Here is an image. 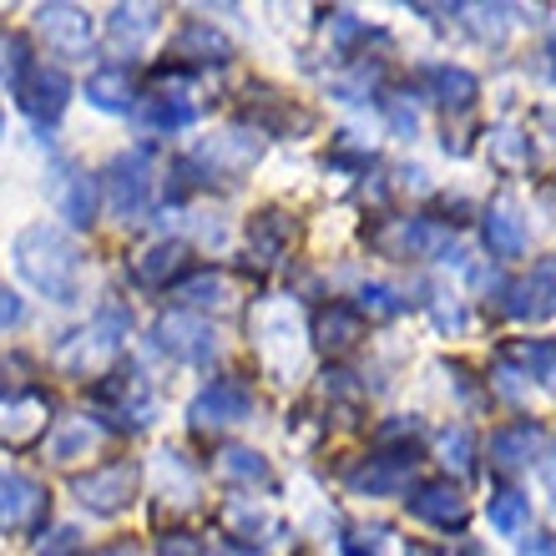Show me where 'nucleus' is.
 <instances>
[{
    "mask_svg": "<svg viewBox=\"0 0 556 556\" xmlns=\"http://www.w3.org/2000/svg\"><path fill=\"white\" fill-rule=\"evenodd\" d=\"M15 268L56 304H72L76 289H81V253L61 228H46V223L15 238Z\"/></svg>",
    "mask_w": 556,
    "mask_h": 556,
    "instance_id": "f257e3e1",
    "label": "nucleus"
},
{
    "mask_svg": "<svg viewBox=\"0 0 556 556\" xmlns=\"http://www.w3.org/2000/svg\"><path fill=\"white\" fill-rule=\"evenodd\" d=\"M506 314L511 319H552L556 314V258H542L527 278L506 289Z\"/></svg>",
    "mask_w": 556,
    "mask_h": 556,
    "instance_id": "f03ea898",
    "label": "nucleus"
},
{
    "mask_svg": "<svg viewBox=\"0 0 556 556\" xmlns=\"http://www.w3.org/2000/svg\"><path fill=\"white\" fill-rule=\"evenodd\" d=\"M132 485H137V470L127 466V460H117V466H102V470H91V476H81V481H76V496H81L87 511L112 516L132 501Z\"/></svg>",
    "mask_w": 556,
    "mask_h": 556,
    "instance_id": "7ed1b4c3",
    "label": "nucleus"
},
{
    "mask_svg": "<svg viewBox=\"0 0 556 556\" xmlns=\"http://www.w3.org/2000/svg\"><path fill=\"white\" fill-rule=\"evenodd\" d=\"M106 192H112V213H117L122 223L137 218V213L147 207V192H152V167H147V152H127V157L112 162Z\"/></svg>",
    "mask_w": 556,
    "mask_h": 556,
    "instance_id": "20e7f679",
    "label": "nucleus"
},
{
    "mask_svg": "<svg viewBox=\"0 0 556 556\" xmlns=\"http://www.w3.org/2000/svg\"><path fill=\"white\" fill-rule=\"evenodd\" d=\"M405 506H410L415 521H425V527H440V531L460 527V521L470 516L466 496H460V485H451V481H425V485H415Z\"/></svg>",
    "mask_w": 556,
    "mask_h": 556,
    "instance_id": "39448f33",
    "label": "nucleus"
},
{
    "mask_svg": "<svg viewBox=\"0 0 556 556\" xmlns=\"http://www.w3.org/2000/svg\"><path fill=\"white\" fill-rule=\"evenodd\" d=\"M481 238H485V249H491V258H527V243H531V233H527V218H521V207L511 203V198H501L491 213H485V223H481Z\"/></svg>",
    "mask_w": 556,
    "mask_h": 556,
    "instance_id": "423d86ee",
    "label": "nucleus"
},
{
    "mask_svg": "<svg viewBox=\"0 0 556 556\" xmlns=\"http://www.w3.org/2000/svg\"><path fill=\"white\" fill-rule=\"evenodd\" d=\"M157 344L177 359H188V365H207L218 344H213V329L203 319H192V314H173V319L157 324Z\"/></svg>",
    "mask_w": 556,
    "mask_h": 556,
    "instance_id": "0eeeda50",
    "label": "nucleus"
},
{
    "mask_svg": "<svg viewBox=\"0 0 556 556\" xmlns=\"http://www.w3.org/2000/svg\"><path fill=\"white\" fill-rule=\"evenodd\" d=\"M253 410V395H249V384H238V380H213L203 390V395L192 400V425H233L243 420V415Z\"/></svg>",
    "mask_w": 556,
    "mask_h": 556,
    "instance_id": "6e6552de",
    "label": "nucleus"
},
{
    "mask_svg": "<svg viewBox=\"0 0 556 556\" xmlns=\"http://www.w3.org/2000/svg\"><path fill=\"white\" fill-rule=\"evenodd\" d=\"M51 203L72 228H91V218H97V188H91V177L81 167H61L51 177Z\"/></svg>",
    "mask_w": 556,
    "mask_h": 556,
    "instance_id": "1a4fd4ad",
    "label": "nucleus"
},
{
    "mask_svg": "<svg viewBox=\"0 0 556 556\" xmlns=\"http://www.w3.org/2000/svg\"><path fill=\"white\" fill-rule=\"evenodd\" d=\"M546 445V430L536 420H511V425H501L496 435H491V460H496L501 470H521L531 466L536 455H542Z\"/></svg>",
    "mask_w": 556,
    "mask_h": 556,
    "instance_id": "9d476101",
    "label": "nucleus"
},
{
    "mask_svg": "<svg viewBox=\"0 0 556 556\" xmlns=\"http://www.w3.org/2000/svg\"><path fill=\"white\" fill-rule=\"evenodd\" d=\"M375 243L390 258H425V253L445 249V228H435V223H425V218H395Z\"/></svg>",
    "mask_w": 556,
    "mask_h": 556,
    "instance_id": "9b49d317",
    "label": "nucleus"
},
{
    "mask_svg": "<svg viewBox=\"0 0 556 556\" xmlns=\"http://www.w3.org/2000/svg\"><path fill=\"white\" fill-rule=\"evenodd\" d=\"M41 36L51 51L76 56V51H87V41H91V21H87V11H76V5H51V11H41Z\"/></svg>",
    "mask_w": 556,
    "mask_h": 556,
    "instance_id": "f8f14e48",
    "label": "nucleus"
},
{
    "mask_svg": "<svg viewBox=\"0 0 556 556\" xmlns=\"http://www.w3.org/2000/svg\"><path fill=\"white\" fill-rule=\"evenodd\" d=\"M66 76L56 72V66H30V76L21 81V97H26V112L36 122H56L61 117V106H66Z\"/></svg>",
    "mask_w": 556,
    "mask_h": 556,
    "instance_id": "ddd939ff",
    "label": "nucleus"
},
{
    "mask_svg": "<svg viewBox=\"0 0 556 556\" xmlns=\"http://www.w3.org/2000/svg\"><path fill=\"white\" fill-rule=\"evenodd\" d=\"M36 501H41V491H36L21 470H0V527L15 531L21 521H30Z\"/></svg>",
    "mask_w": 556,
    "mask_h": 556,
    "instance_id": "4468645a",
    "label": "nucleus"
},
{
    "mask_svg": "<svg viewBox=\"0 0 556 556\" xmlns=\"http://www.w3.org/2000/svg\"><path fill=\"white\" fill-rule=\"evenodd\" d=\"M410 476H415V455H390V460H380V466L354 470L350 485L354 491H369V496H384V491H400Z\"/></svg>",
    "mask_w": 556,
    "mask_h": 556,
    "instance_id": "2eb2a0df",
    "label": "nucleus"
},
{
    "mask_svg": "<svg viewBox=\"0 0 556 556\" xmlns=\"http://www.w3.org/2000/svg\"><path fill=\"white\" fill-rule=\"evenodd\" d=\"M359 334H365V324H359V314H354L350 304H329L319 314V344L324 350H350Z\"/></svg>",
    "mask_w": 556,
    "mask_h": 556,
    "instance_id": "dca6fc26",
    "label": "nucleus"
},
{
    "mask_svg": "<svg viewBox=\"0 0 556 556\" xmlns=\"http://www.w3.org/2000/svg\"><path fill=\"white\" fill-rule=\"evenodd\" d=\"M485 516H491V527H496L501 536H516V531L527 527L531 501L521 496L516 485H501V491H491V506H485Z\"/></svg>",
    "mask_w": 556,
    "mask_h": 556,
    "instance_id": "f3484780",
    "label": "nucleus"
},
{
    "mask_svg": "<svg viewBox=\"0 0 556 556\" xmlns=\"http://www.w3.org/2000/svg\"><path fill=\"white\" fill-rule=\"evenodd\" d=\"M506 359H516L531 380L556 384V339H521V344L506 350Z\"/></svg>",
    "mask_w": 556,
    "mask_h": 556,
    "instance_id": "a211bd4d",
    "label": "nucleus"
},
{
    "mask_svg": "<svg viewBox=\"0 0 556 556\" xmlns=\"http://www.w3.org/2000/svg\"><path fill=\"white\" fill-rule=\"evenodd\" d=\"M430 87H435V97L445 106H470L476 91H481V81H476V72H466V66H430Z\"/></svg>",
    "mask_w": 556,
    "mask_h": 556,
    "instance_id": "6ab92c4d",
    "label": "nucleus"
},
{
    "mask_svg": "<svg viewBox=\"0 0 556 556\" xmlns=\"http://www.w3.org/2000/svg\"><path fill=\"white\" fill-rule=\"evenodd\" d=\"M87 102L97 106V112H127V106H132L127 72H97V76H87Z\"/></svg>",
    "mask_w": 556,
    "mask_h": 556,
    "instance_id": "aec40b11",
    "label": "nucleus"
},
{
    "mask_svg": "<svg viewBox=\"0 0 556 556\" xmlns=\"http://www.w3.org/2000/svg\"><path fill=\"white\" fill-rule=\"evenodd\" d=\"M249 243L258 253V264H278V253L289 249V223L278 218V213H264V218L249 228Z\"/></svg>",
    "mask_w": 556,
    "mask_h": 556,
    "instance_id": "412c9836",
    "label": "nucleus"
},
{
    "mask_svg": "<svg viewBox=\"0 0 556 556\" xmlns=\"http://www.w3.org/2000/svg\"><path fill=\"white\" fill-rule=\"evenodd\" d=\"M177 264H182V243H152V249L137 258V278H142V283H162Z\"/></svg>",
    "mask_w": 556,
    "mask_h": 556,
    "instance_id": "4be33fe9",
    "label": "nucleus"
},
{
    "mask_svg": "<svg viewBox=\"0 0 556 556\" xmlns=\"http://www.w3.org/2000/svg\"><path fill=\"white\" fill-rule=\"evenodd\" d=\"M491 157H496L501 167H527L531 162V137H521L516 127H496V132H491Z\"/></svg>",
    "mask_w": 556,
    "mask_h": 556,
    "instance_id": "5701e85b",
    "label": "nucleus"
},
{
    "mask_svg": "<svg viewBox=\"0 0 556 556\" xmlns=\"http://www.w3.org/2000/svg\"><path fill=\"white\" fill-rule=\"evenodd\" d=\"M359 308L380 314V319H395V314L410 308V299H405L400 289H390V283H365V289H359Z\"/></svg>",
    "mask_w": 556,
    "mask_h": 556,
    "instance_id": "b1692460",
    "label": "nucleus"
},
{
    "mask_svg": "<svg viewBox=\"0 0 556 556\" xmlns=\"http://www.w3.org/2000/svg\"><path fill=\"white\" fill-rule=\"evenodd\" d=\"M157 26V11H112V41L142 46V36Z\"/></svg>",
    "mask_w": 556,
    "mask_h": 556,
    "instance_id": "393cba45",
    "label": "nucleus"
},
{
    "mask_svg": "<svg viewBox=\"0 0 556 556\" xmlns=\"http://www.w3.org/2000/svg\"><path fill=\"white\" fill-rule=\"evenodd\" d=\"M91 445H97V430H91L87 420H72L56 440H51V455H56V460H72V455L91 451Z\"/></svg>",
    "mask_w": 556,
    "mask_h": 556,
    "instance_id": "a878e982",
    "label": "nucleus"
},
{
    "mask_svg": "<svg viewBox=\"0 0 556 556\" xmlns=\"http://www.w3.org/2000/svg\"><path fill=\"white\" fill-rule=\"evenodd\" d=\"M142 122L147 127H188L192 106L188 102H167V97H152V102L142 106Z\"/></svg>",
    "mask_w": 556,
    "mask_h": 556,
    "instance_id": "bb28decb",
    "label": "nucleus"
},
{
    "mask_svg": "<svg viewBox=\"0 0 556 556\" xmlns=\"http://www.w3.org/2000/svg\"><path fill=\"white\" fill-rule=\"evenodd\" d=\"M440 455H445V466H455V470H470L476 466V440H470V430H445L440 435Z\"/></svg>",
    "mask_w": 556,
    "mask_h": 556,
    "instance_id": "cd10ccee",
    "label": "nucleus"
},
{
    "mask_svg": "<svg viewBox=\"0 0 556 556\" xmlns=\"http://www.w3.org/2000/svg\"><path fill=\"white\" fill-rule=\"evenodd\" d=\"M0 76L11 81V87H21L26 81V41H0Z\"/></svg>",
    "mask_w": 556,
    "mask_h": 556,
    "instance_id": "c85d7f7f",
    "label": "nucleus"
},
{
    "mask_svg": "<svg viewBox=\"0 0 556 556\" xmlns=\"http://www.w3.org/2000/svg\"><path fill=\"white\" fill-rule=\"evenodd\" d=\"M223 470L228 476H249V481H268V466L253 451H228L223 455Z\"/></svg>",
    "mask_w": 556,
    "mask_h": 556,
    "instance_id": "c756f323",
    "label": "nucleus"
},
{
    "mask_svg": "<svg viewBox=\"0 0 556 556\" xmlns=\"http://www.w3.org/2000/svg\"><path fill=\"white\" fill-rule=\"evenodd\" d=\"M218 293H223V274H198L192 283H182L188 304H218Z\"/></svg>",
    "mask_w": 556,
    "mask_h": 556,
    "instance_id": "7c9ffc66",
    "label": "nucleus"
},
{
    "mask_svg": "<svg viewBox=\"0 0 556 556\" xmlns=\"http://www.w3.org/2000/svg\"><path fill=\"white\" fill-rule=\"evenodd\" d=\"M390 127H395L400 137H415V127H420V117H415V106H405L395 97V102H390Z\"/></svg>",
    "mask_w": 556,
    "mask_h": 556,
    "instance_id": "2f4dec72",
    "label": "nucleus"
},
{
    "mask_svg": "<svg viewBox=\"0 0 556 556\" xmlns=\"http://www.w3.org/2000/svg\"><path fill=\"white\" fill-rule=\"evenodd\" d=\"M15 319H21V299H15V293H0V329Z\"/></svg>",
    "mask_w": 556,
    "mask_h": 556,
    "instance_id": "473e14b6",
    "label": "nucleus"
},
{
    "mask_svg": "<svg viewBox=\"0 0 556 556\" xmlns=\"http://www.w3.org/2000/svg\"><path fill=\"white\" fill-rule=\"evenodd\" d=\"M162 556H203V552H198L188 536H173V542H162Z\"/></svg>",
    "mask_w": 556,
    "mask_h": 556,
    "instance_id": "72a5a7b5",
    "label": "nucleus"
},
{
    "mask_svg": "<svg viewBox=\"0 0 556 556\" xmlns=\"http://www.w3.org/2000/svg\"><path fill=\"white\" fill-rule=\"evenodd\" d=\"M521 556H556V542L552 536H531V542L521 546Z\"/></svg>",
    "mask_w": 556,
    "mask_h": 556,
    "instance_id": "f704fd0d",
    "label": "nucleus"
},
{
    "mask_svg": "<svg viewBox=\"0 0 556 556\" xmlns=\"http://www.w3.org/2000/svg\"><path fill=\"white\" fill-rule=\"evenodd\" d=\"M97 556H132L127 546H112V552H97Z\"/></svg>",
    "mask_w": 556,
    "mask_h": 556,
    "instance_id": "c9c22d12",
    "label": "nucleus"
},
{
    "mask_svg": "<svg viewBox=\"0 0 556 556\" xmlns=\"http://www.w3.org/2000/svg\"><path fill=\"white\" fill-rule=\"evenodd\" d=\"M546 481H552V491H556V460H552V466H546Z\"/></svg>",
    "mask_w": 556,
    "mask_h": 556,
    "instance_id": "e433bc0d",
    "label": "nucleus"
},
{
    "mask_svg": "<svg viewBox=\"0 0 556 556\" xmlns=\"http://www.w3.org/2000/svg\"><path fill=\"white\" fill-rule=\"evenodd\" d=\"M460 556H485V552H481V546H466V552H460Z\"/></svg>",
    "mask_w": 556,
    "mask_h": 556,
    "instance_id": "4c0bfd02",
    "label": "nucleus"
},
{
    "mask_svg": "<svg viewBox=\"0 0 556 556\" xmlns=\"http://www.w3.org/2000/svg\"><path fill=\"white\" fill-rule=\"evenodd\" d=\"M552 81H556V56H552Z\"/></svg>",
    "mask_w": 556,
    "mask_h": 556,
    "instance_id": "58836bf2",
    "label": "nucleus"
}]
</instances>
